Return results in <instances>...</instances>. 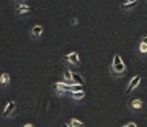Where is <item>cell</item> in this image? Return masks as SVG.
Masks as SVG:
<instances>
[{
    "instance_id": "9c48e42d",
    "label": "cell",
    "mask_w": 147,
    "mask_h": 127,
    "mask_svg": "<svg viewBox=\"0 0 147 127\" xmlns=\"http://www.w3.org/2000/svg\"><path fill=\"white\" fill-rule=\"evenodd\" d=\"M9 81H11L9 74H2V75H0V84H2L3 87H6V86L9 84Z\"/></svg>"
},
{
    "instance_id": "5b68a950",
    "label": "cell",
    "mask_w": 147,
    "mask_h": 127,
    "mask_svg": "<svg viewBox=\"0 0 147 127\" xmlns=\"http://www.w3.org/2000/svg\"><path fill=\"white\" fill-rule=\"evenodd\" d=\"M64 61H69V63H72V65H78V54L77 52H72V54H67L66 57H64Z\"/></svg>"
},
{
    "instance_id": "52a82bcc",
    "label": "cell",
    "mask_w": 147,
    "mask_h": 127,
    "mask_svg": "<svg viewBox=\"0 0 147 127\" xmlns=\"http://www.w3.org/2000/svg\"><path fill=\"white\" fill-rule=\"evenodd\" d=\"M14 107H16V103H14V101H9V103L6 104V107H5V110H3V116L11 115V112L14 110Z\"/></svg>"
},
{
    "instance_id": "7c38bea8",
    "label": "cell",
    "mask_w": 147,
    "mask_h": 127,
    "mask_svg": "<svg viewBox=\"0 0 147 127\" xmlns=\"http://www.w3.org/2000/svg\"><path fill=\"white\" fill-rule=\"evenodd\" d=\"M71 127H83V122L75 120V118H72V120H71Z\"/></svg>"
},
{
    "instance_id": "8fae6325",
    "label": "cell",
    "mask_w": 147,
    "mask_h": 127,
    "mask_svg": "<svg viewBox=\"0 0 147 127\" xmlns=\"http://www.w3.org/2000/svg\"><path fill=\"white\" fill-rule=\"evenodd\" d=\"M74 99H81L84 98V90H78V92H71Z\"/></svg>"
},
{
    "instance_id": "5bb4252c",
    "label": "cell",
    "mask_w": 147,
    "mask_h": 127,
    "mask_svg": "<svg viewBox=\"0 0 147 127\" xmlns=\"http://www.w3.org/2000/svg\"><path fill=\"white\" fill-rule=\"evenodd\" d=\"M64 78H66V80H72V72L71 71H64Z\"/></svg>"
},
{
    "instance_id": "d6986e66",
    "label": "cell",
    "mask_w": 147,
    "mask_h": 127,
    "mask_svg": "<svg viewBox=\"0 0 147 127\" xmlns=\"http://www.w3.org/2000/svg\"><path fill=\"white\" fill-rule=\"evenodd\" d=\"M23 127H34V126H32V124H25Z\"/></svg>"
},
{
    "instance_id": "ba28073f",
    "label": "cell",
    "mask_w": 147,
    "mask_h": 127,
    "mask_svg": "<svg viewBox=\"0 0 147 127\" xmlns=\"http://www.w3.org/2000/svg\"><path fill=\"white\" fill-rule=\"evenodd\" d=\"M72 81L75 84H80V86L84 84V78H83L80 74H75V72H72Z\"/></svg>"
},
{
    "instance_id": "7a4b0ae2",
    "label": "cell",
    "mask_w": 147,
    "mask_h": 127,
    "mask_svg": "<svg viewBox=\"0 0 147 127\" xmlns=\"http://www.w3.org/2000/svg\"><path fill=\"white\" fill-rule=\"evenodd\" d=\"M35 9V6H29L26 5V3H20V5H17V12L18 14H28V12H32Z\"/></svg>"
},
{
    "instance_id": "ac0fdd59",
    "label": "cell",
    "mask_w": 147,
    "mask_h": 127,
    "mask_svg": "<svg viewBox=\"0 0 147 127\" xmlns=\"http://www.w3.org/2000/svg\"><path fill=\"white\" fill-rule=\"evenodd\" d=\"M124 2H140V0H124Z\"/></svg>"
},
{
    "instance_id": "3957f363",
    "label": "cell",
    "mask_w": 147,
    "mask_h": 127,
    "mask_svg": "<svg viewBox=\"0 0 147 127\" xmlns=\"http://www.w3.org/2000/svg\"><path fill=\"white\" fill-rule=\"evenodd\" d=\"M140 81H141V75H136V77H133V78L130 80V83H129V86H127L126 92H127V93H130L132 90L135 89L138 84H140Z\"/></svg>"
},
{
    "instance_id": "9a60e30c",
    "label": "cell",
    "mask_w": 147,
    "mask_h": 127,
    "mask_svg": "<svg viewBox=\"0 0 147 127\" xmlns=\"http://www.w3.org/2000/svg\"><path fill=\"white\" fill-rule=\"evenodd\" d=\"M140 51H141L142 54H146V52H147V44L141 43V44H140Z\"/></svg>"
},
{
    "instance_id": "e0dca14e",
    "label": "cell",
    "mask_w": 147,
    "mask_h": 127,
    "mask_svg": "<svg viewBox=\"0 0 147 127\" xmlns=\"http://www.w3.org/2000/svg\"><path fill=\"white\" fill-rule=\"evenodd\" d=\"M141 43H144V44H147V35H144V38H142V42Z\"/></svg>"
},
{
    "instance_id": "8992f818",
    "label": "cell",
    "mask_w": 147,
    "mask_h": 127,
    "mask_svg": "<svg viewBox=\"0 0 147 127\" xmlns=\"http://www.w3.org/2000/svg\"><path fill=\"white\" fill-rule=\"evenodd\" d=\"M129 106H130V109H133V110H136V109H141L142 107V101H141L140 98H133V99H130Z\"/></svg>"
},
{
    "instance_id": "ffe728a7",
    "label": "cell",
    "mask_w": 147,
    "mask_h": 127,
    "mask_svg": "<svg viewBox=\"0 0 147 127\" xmlns=\"http://www.w3.org/2000/svg\"><path fill=\"white\" fill-rule=\"evenodd\" d=\"M63 127H71V126H67V124H64V126H63Z\"/></svg>"
},
{
    "instance_id": "277c9868",
    "label": "cell",
    "mask_w": 147,
    "mask_h": 127,
    "mask_svg": "<svg viewBox=\"0 0 147 127\" xmlns=\"http://www.w3.org/2000/svg\"><path fill=\"white\" fill-rule=\"evenodd\" d=\"M41 32H43V26L41 25H34L32 26V29H31V37L32 38H38Z\"/></svg>"
},
{
    "instance_id": "44dd1931",
    "label": "cell",
    "mask_w": 147,
    "mask_h": 127,
    "mask_svg": "<svg viewBox=\"0 0 147 127\" xmlns=\"http://www.w3.org/2000/svg\"><path fill=\"white\" fill-rule=\"evenodd\" d=\"M123 127H127V126H126V124H124V126H123Z\"/></svg>"
},
{
    "instance_id": "2e32d148",
    "label": "cell",
    "mask_w": 147,
    "mask_h": 127,
    "mask_svg": "<svg viewBox=\"0 0 147 127\" xmlns=\"http://www.w3.org/2000/svg\"><path fill=\"white\" fill-rule=\"evenodd\" d=\"M126 126H127V127H136V124H135V122H127Z\"/></svg>"
},
{
    "instance_id": "30bf717a",
    "label": "cell",
    "mask_w": 147,
    "mask_h": 127,
    "mask_svg": "<svg viewBox=\"0 0 147 127\" xmlns=\"http://www.w3.org/2000/svg\"><path fill=\"white\" fill-rule=\"evenodd\" d=\"M138 2H124L121 5V9H132L133 6H136Z\"/></svg>"
},
{
    "instance_id": "6da1fadb",
    "label": "cell",
    "mask_w": 147,
    "mask_h": 127,
    "mask_svg": "<svg viewBox=\"0 0 147 127\" xmlns=\"http://www.w3.org/2000/svg\"><path fill=\"white\" fill-rule=\"evenodd\" d=\"M110 71H112V74L117 75V77L123 75L124 72H126V66H124V63H123V60H121V57H119V54H115Z\"/></svg>"
},
{
    "instance_id": "4fadbf2b",
    "label": "cell",
    "mask_w": 147,
    "mask_h": 127,
    "mask_svg": "<svg viewBox=\"0 0 147 127\" xmlns=\"http://www.w3.org/2000/svg\"><path fill=\"white\" fill-rule=\"evenodd\" d=\"M78 90H83V86L75 84V86H71V87H69V92H78Z\"/></svg>"
}]
</instances>
